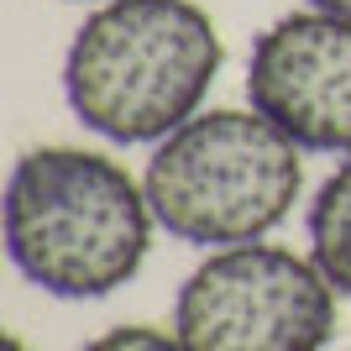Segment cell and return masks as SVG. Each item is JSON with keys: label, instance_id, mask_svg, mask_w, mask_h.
Returning a JSON list of instances; mask_svg holds the SVG:
<instances>
[{"label": "cell", "instance_id": "obj_1", "mask_svg": "<svg viewBox=\"0 0 351 351\" xmlns=\"http://www.w3.org/2000/svg\"><path fill=\"white\" fill-rule=\"evenodd\" d=\"M152 226L147 189L95 147H32L5 184V252L58 299H105L132 283Z\"/></svg>", "mask_w": 351, "mask_h": 351}, {"label": "cell", "instance_id": "obj_2", "mask_svg": "<svg viewBox=\"0 0 351 351\" xmlns=\"http://www.w3.org/2000/svg\"><path fill=\"white\" fill-rule=\"evenodd\" d=\"M220 73V32L194 0H105L73 32L63 95L110 142H162L199 116Z\"/></svg>", "mask_w": 351, "mask_h": 351}, {"label": "cell", "instance_id": "obj_3", "mask_svg": "<svg viewBox=\"0 0 351 351\" xmlns=\"http://www.w3.org/2000/svg\"><path fill=\"white\" fill-rule=\"evenodd\" d=\"M304 147L257 110H199L147 158L158 226L189 247H241L283 226L304 189Z\"/></svg>", "mask_w": 351, "mask_h": 351}, {"label": "cell", "instance_id": "obj_4", "mask_svg": "<svg viewBox=\"0 0 351 351\" xmlns=\"http://www.w3.org/2000/svg\"><path fill=\"white\" fill-rule=\"evenodd\" d=\"M336 330V283L315 257L241 241L215 247L173 304L184 351H320Z\"/></svg>", "mask_w": 351, "mask_h": 351}, {"label": "cell", "instance_id": "obj_5", "mask_svg": "<svg viewBox=\"0 0 351 351\" xmlns=\"http://www.w3.org/2000/svg\"><path fill=\"white\" fill-rule=\"evenodd\" d=\"M247 100L304 152H351V16L289 11L252 43Z\"/></svg>", "mask_w": 351, "mask_h": 351}, {"label": "cell", "instance_id": "obj_6", "mask_svg": "<svg viewBox=\"0 0 351 351\" xmlns=\"http://www.w3.org/2000/svg\"><path fill=\"white\" fill-rule=\"evenodd\" d=\"M309 257L336 293H351V152L309 199Z\"/></svg>", "mask_w": 351, "mask_h": 351}, {"label": "cell", "instance_id": "obj_7", "mask_svg": "<svg viewBox=\"0 0 351 351\" xmlns=\"http://www.w3.org/2000/svg\"><path fill=\"white\" fill-rule=\"evenodd\" d=\"M84 351H184V346H178V336H168L158 325H116V330L95 336Z\"/></svg>", "mask_w": 351, "mask_h": 351}, {"label": "cell", "instance_id": "obj_8", "mask_svg": "<svg viewBox=\"0 0 351 351\" xmlns=\"http://www.w3.org/2000/svg\"><path fill=\"white\" fill-rule=\"evenodd\" d=\"M315 11H336V16H351V0H309Z\"/></svg>", "mask_w": 351, "mask_h": 351}, {"label": "cell", "instance_id": "obj_9", "mask_svg": "<svg viewBox=\"0 0 351 351\" xmlns=\"http://www.w3.org/2000/svg\"><path fill=\"white\" fill-rule=\"evenodd\" d=\"M5 351H27V341H16V336H11V341H5Z\"/></svg>", "mask_w": 351, "mask_h": 351}]
</instances>
